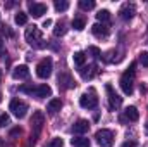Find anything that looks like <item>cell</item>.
Returning a JSON list of instances; mask_svg holds the SVG:
<instances>
[{"label":"cell","mask_w":148,"mask_h":147,"mask_svg":"<svg viewBox=\"0 0 148 147\" xmlns=\"http://www.w3.org/2000/svg\"><path fill=\"white\" fill-rule=\"evenodd\" d=\"M145 130H147V133H148V123H147V125H145Z\"/></svg>","instance_id":"cell-35"},{"label":"cell","mask_w":148,"mask_h":147,"mask_svg":"<svg viewBox=\"0 0 148 147\" xmlns=\"http://www.w3.org/2000/svg\"><path fill=\"white\" fill-rule=\"evenodd\" d=\"M79 7L83 10H91V9H95V2L93 0H79Z\"/></svg>","instance_id":"cell-24"},{"label":"cell","mask_w":148,"mask_h":147,"mask_svg":"<svg viewBox=\"0 0 148 147\" xmlns=\"http://www.w3.org/2000/svg\"><path fill=\"white\" fill-rule=\"evenodd\" d=\"M7 125H10L9 114H7V112H0V128H3V126H7Z\"/></svg>","instance_id":"cell-28"},{"label":"cell","mask_w":148,"mask_h":147,"mask_svg":"<svg viewBox=\"0 0 148 147\" xmlns=\"http://www.w3.org/2000/svg\"><path fill=\"white\" fill-rule=\"evenodd\" d=\"M19 92H24V94H33V85H23V87H19Z\"/></svg>","instance_id":"cell-30"},{"label":"cell","mask_w":148,"mask_h":147,"mask_svg":"<svg viewBox=\"0 0 148 147\" xmlns=\"http://www.w3.org/2000/svg\"><path fill=\"white\" fill-rule=\"evenodd\" d=\"M9 109L12 111V114L16 116V118H24L26 116V112H28V104L24 102V101H21V99H12L10 101V104H9Z\"/></svg>","instance_id":"cell-5"},{"label":"cell","mask_w":148,"mask_h":147,"mask_svg":"<svg viewBox=\"0 0 148 147\" xmlns=\"http://www.w3.org/2000/svg\"><path fill=\"white\" fill-rule=\"evenodd\" d=\"M88 130H90V123L86 119H77L73 125V133H76V135H83Z\"/></svg>","instance_id":"cell-15"},{"label":"cell","mask_w":148,"mask_h":147,"mask_svg":"<svg viewBox=\"0 0 148 147\" xmlns=\"http://www.w3.org/2000/svg\"><path fill=\"white\" fill-rule=\"evenodd\" d=\"M62 107V101L60 99H52L48 104H47V111L50 112V114H57L59 111Z\"/></svg>","instance_id":"cell-18"},{"label":"cell","mask_w":148,"mask_h":147,"mask_svg":"<svg viewBox=\"0 0 148 147\" xmlns=\"http://www.w3.org/2000/svg\"><path fill=\"white\" fill-rule=\"evenodd\" d=\"M52 69H53V61L50 57H45L38 62L36 66V76L41 78V80H47L50 74H52Z\"/></svg>","instance_id":"cell-3"},{"label":"cell","mask_w":148,"mask_h":147,"mask_svg":"<svg viewBox=\"0 0 148 147\" xmlns=\"http://www.w3.org/2000/svg\"><path fill=\"white\" fill-rule=\"evenodd\" d=\"M136 146H138V142H136V140H126L121 147H136Z\"/></svg>","instance_id":"cell-32"},{"label":"cell","mask_w":148,"mask_h":147,"mask_svg":"<svg viewBox=\"0 0 148 147\" xmlns=\"http://www.w3.org/2000/svg\"><path fill=\"white\" fill-rule=\"evenodd\" d=\"M97 19H98L100 23H103V21H109V19H110V12H109L107 9H102V10H98V14H97Z\"/></svg>","instance_id":"cell-26"},{"label":"cell","mask_w":148,"mask_h":147,"mask_svg":"<svg viewBox=\"0 0 148 147\" xmlns=\"http://www.w3.org/2000/svg\"><path fill=\"white\" fill-rule=\"evenodd\" d=\"M24 38H26V42L31 45V47H35V49H43L47 43L43 42V35H41V31H40V28L38 26H29L28 30H26V33H24Z\"/></svg>","instance_id":"cell-1"},{"label":"cell","mask_w":148,"mask_h":147,"mask_svg":"<svg viewBox=\"0 0 148 147\" xmlns=\"http://www.w3.org/2000/svg\"><path fill=\"white\" fill-rule=\"evenodd\" d=\"M66 33H67L66 23H64V21H59V23L55 24V28H53V35H55V37H64Z\"/></svg>","instance_id":"cell-20"},{"label":"cell","mask_w":148,"mask_h":147,"mask_svg":"<svg viewBox=\"0 0 148 147\" xmlns=\"http://www.w3.org/2000/svg\"><path fill=\"white\" fill-rule=\"evenodd\" d=\"M71 144L74 147H90V139H86V137H74V139H71Z\"/></svg>","instance_id":"cell-19"},{"label":"cell","mask_w":148,"mask_h":147,"mask_svg":"<svg viewBox=\"0 0 148 147\" xmlns=\"http://www.w3.org/2000/svg\"><path fill=\"white\" fill-rule=\"evenodd\" d=\"M21 132H23L21 128H12V130H10V137H16V135H21Z\"/></svg>","instance_id":"cell-33"},{"label":"cell","mask_w":148,"mask_h":147,"mask_svg":"<svg viewBox=\"0 0 148 147\" xmlns=\"http://www.w3.org/2000/svg\"><path fill=\"white\" fill-rule=\"evenodd\" d=\"M91 33H93L97 38H107V37H109V26L97 23V24H93V26H91Z\"/></svg>","instance_id":"cell-16"},{"label":"cell","mask_w":148,"mask_h":147,"mask_svg":"<svg viewBox=\"0 0 148 147\" xmlns=\"http://www.w3.org/2000/svg\"><path fill=\"white\" fill-rule=\"evenodd\" d=\"M121 88H122V92L126 94V95H131L133 92H134V87H133V74L129 73H124L121 76Z\"/></svg>","instance_id":"cell-8"},{"label":"cell","mask_w":148,"mask_h":147,"mask_svg":"<svg viewBox=\"0 0 148 147\" xmlns=\"http://www.w3.org/2000/svg\"><path fill=\"white\" fill-rule=\"evenodd\" d=\"M134 14H136V5H134V3H124V5L121 7V10H119V16H121V19H124V21L133 19Z\"/></svg>","instance_id":"cell-9"},{"label":"cell","mask_w":148,"mask_h":147,"mask_svg":"<svg viewBox=\"0 0 148 147\" xmlns=\"http://www.w3.org/2000/svg\"><path fill=\"white\" fill-rule=\"evenodd\" d=\"M12 78H14V80H26V78H29V69H28V66H26V64L16 66V68L12 69Z\"/></svg>","instance_id":"cell-12"},{"label":"cell","mask_w":148,"mask_h":147,"mask_svg":"<svg viewBox=\"0 0 148 147\" xmlns=\"http://www.w3.org/2000/svg\"><path fill=\"white\" fill-rule=\"evenodd\" d=\"M88 52L95 57V59H98V57H102V52H100V49L98 47H95V45H91V47H88Z\"/></svg>","instance_id":"cell-29"},{"label":"cell","mask_w":148,"mask_h":147,"mask_svg":"<svg viewBox=\"0 0 148 147\" xmlns=\"http://www.w3.org/2000/svg\"><path fill=\"white\" fill-rule=\"evenodd\" d=\"M95 139L98 142V146L102 147H112L114 146V133L112 130H107V128H102L95 133Z\"/></svg>","instance_id":"cell-4"},{"label":"cell","mask_w":148,"mask_h":147,"mask_svg":"<svg viewBox=\"0 0 148 147\" xmlns=\"http://www.w3.org/2000/svg\"><path fill=\"white\" fill-rule=\"evenodd\" d=\"M140 62L143 66H148V52H141L140 54Z\"/></svg>","instance_id":"cell-31"},{"label":"cell","mask_w":148,"mask_h":147,"mask_svg":"<svg viewBox=\"0 0 148 147\" xmlns=\"http://www.w3.org/2000/svg\"><path fill=\"white\" fill-rule=\"evenodd\" d=\"M73 59H74V64H76V66L83 68V64H84V61H86V54H84V52H74Z\"/></svg>","instance_id":"cell-21"},{"label":"cell","mask_w":148,"mask_h":147,"mask_svg":"<svg viewBox=\"0 0 148 147\" xmlns=\"http://www.w3.org/2000/svg\"><path fill=\"white\" fill-rule=\"evenodd\" d=\"M48 26H52V19H45L43 21V28H48Z\"/></svg>","instance_id":"cell-34"},{"label":"cell","mask_w":148,"mask_h":147,"mask_svg":"<svg viewBox=\"0 0 148 147\" xmlns=\"http://www.w3.org/2000/svg\"><path fill=\"white\" fill-rule=\"evenodd\" d=\"M105 90H107V94H109V109H117V107H121V104H122V97L119 95V94H115L114 92V88H112V85H105Z\"/></svg>","instance_id":"cell-6"},{"label":"cell","mask_w":148,"mask_h":147,"mask_svg":"<svg viewBox=\"0 0 148 147\" xmlns=\"http://www.w3.org/2000/svg\"><path fill=\"white\" fill-rule=\"evenodd\" d=\"M62 146H64V140L60 137H53V139H50V142L45 147H62Z\"/></svg>","instance_id":"cell-27"},{"label":"cell","mask_w":148,"mask_h":147,"mask_svg":"<svg viewBox=\"0 0 148 147\" xmlns=\"http://www.w3.org/2000/svg\"><path fill=\"white\" fill-rule=\"evenodd\" d=\"M74 85V80L71 78V74L69 73H60L59 74V87L62 88V90H67V88H73Z\"/></svg>","instance_id":"cell-14"},{"label":"cell","mask_w":148,"mask_h":147,"mask_svg":"<svg viewBox=\"0 0 148 147\" xmlns=\"http://www.w3.org/2000/svg\"><path fill=\"white\" fill-rule=\"evenodd\" d=\"M79 73H81V76H83L84 80H91L95 74L98 73V68H97V64H91V66H88V68L79 69Z\"/></svg>","instance_id":"cell-17"},{"label":"cell","mask_w":148,"mask_h":147,"mask_svg":"<svg viewBox=\"0 0 148 147\" xmlns=\"http://www.w3.org/2000/svg\"><path fill=\"white\" fill-rule=\"evenodd\" d=\"M14 21H16V24H21V26H23V24H26V23H28V14H26V12H21V10H19V12L16 14Z\"/></svg>","instance_id":"cell-22"},{"label":"cell","mask_w":148,"mask_h":147,"mask_svg":"<svg viewBox=\"0 0 148 147\" xmlns=\"http://www.w3.org/2000/svg\"><path fill=\"white\" fill-rule=\"evenodd\" d=\"M29 7V12L33 17H41L43 14H47V5L45 3H38V2H29L28 3Z\"/></svg>","instance_id":"cell-11"},{"label":"cell","mask_w":148,"mask_h":147,"mask_svg":"<svg viewBox=\"0 0 148 147\" xmlns=\"http://www.w3.org/2000/svg\"><path fill=\"white\" fill-rule=\"evenodd\" d=\"M97 104H98V97H97L95 88H90L88 92H84L79 97V106L84 109H93V107H97Z\"/></svg>","instance_id":"cell-2"},{"label":"cell","mask_w":148,"mask_h":147,"mask_svg":"<svg viewBox=\"0 0 148 147\" xmlns=\"http://www.w3.org/2000/svg\"><path fill=\"white\" fill-rule=\"evenodd\" d=\"M31 95H35L36 99H45V97H50L52 95V88L48 87V85H36V87H33V94Z\"/></svg>","instance_id":"cell-10"},{"label":"cell","mask_w":148,"mask_h":147,"mask_svg":"<svg viewBox=\"0 0 148 147\" xmlns=\"http://www.w3.org/2000/svg\"><path fill=\"white\" fill-rule=\"evenodd\" d=\"M43 125H45V114H43L41 111H35L33 116H31V130L38 135V133L41 132Z\"/></svg>","instance_id":"cell-7"},{"label":"cell","mask_w":148,"mask_h":147,"mask_svg":"<svg viewBox=\"0 0 148 147\" xmlns=\"http://www.w3.org/2000/svg\"><path fill=\"white\" fill-rule=\"evenodd\" d=\"M0 102H2V94H0Z\"/></svg>","instance_id":"cell-36"},{"label":"cell","mask_w":148,"mask_h":147,"mask_svg":"<svg viewBox=\"0 0 148 147\" xmlns=\"http://www.w3.org/2000/svg\"><path fill=\"white\" fill-rule=\"evenodd\" d=\"M55 9L59 12H64V10L69 9V2L67 0H55Z\"/></svg>","instance_id":"cell-25"},{"label":"cell","mask_w":148,"mask_h":147,"mask_svg":"<svg viewBox=\"0 0 148 147\" xmlns=\"http://www.w3.org/2000/svg\"><path fill=\"white\" fill-rule=\"evenodd\" d=\"M84 26H86V21L83 19V17H76L73 21V28L76 31H81V30H84Z\"/></svg>","instance_id":"cell-23"},{"label":"cell","mask_w":148,"mask_h":147,"mask_svg":"<svg viewBox=\"0 0 148 147\" xmlns=\"http://www.w3.org/2000/svg\"><path fill=\"white\" fill-rule=\"evenodd\" d=\"M140 119V112L134 106H129L124 109V116L121 118V121H138Z\"/></svg>","instance_id":"cell-13"}]
</instances>
